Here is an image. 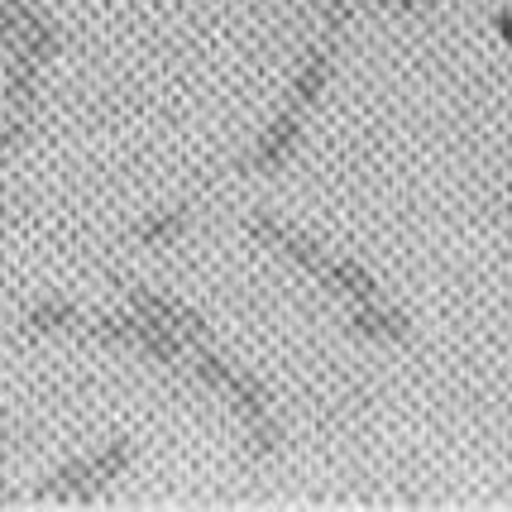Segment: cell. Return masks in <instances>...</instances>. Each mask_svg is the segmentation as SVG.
I'll return each mask as SVG.
<instances>
[{
	"label": "cell",
	"mask_w": 512,
	"mask_h": 512,
	"mask_svg": "<svg viewBox=\"0 0 512 512\" xmlns=\"http://www.w3.org/2000/svg\"><path fill=\"white\" fill-rule=\"evenodd\" d=\"M245 235L249 240H259V249H273V254H283L288 264L307 268V273H326V264H331V254L316 245V240H307L302 230H292V225L273 221V216H249L245 221Z\"/></svg>",
	"instance_id": "cell-1"
},
{
	"label": "cell",
	"mask_w": 512,
	"mask_h": 512,
	"mask_svg": "<svg viewBox=\"0 0 512 512\" xmlns=\"http://www.w3.org/2000/svg\"><path fill=\"white\" fill-rule=\"evenodd\" d=\"M321 283H326V288H335V292H345V297H355V302H374V278H369V273H364V268L359 264H345V259H340V264H326V273H321Z\"/></svg>",
	"instance_id": "cell-9"
},
{
	"label": "cell",
	"mask_w": 512,
	"mask_h": 512,
	"mask_svg": "<svg viewBox=\"0 0 512 512\" xmlns=\"http://www.w3.org/2000/svg\"><path fill=\"white\" fill-rule=\"evenodd\" d=\"M10 53H29L34 63H44V67L63 53V34H58V24H53V15H48L44 5L20 10V39L10 44Z\"/></svg>",
	"instance_id": "cell-4"
},
{
	"label": "cell",
	"mask_w": 512,
	"mask_h": 512,
	"mask_svg": "<svg viewBox=\"0 0 512 512\" xmlns=\"http://www.w3.org/2000/svg\"><path fill=\"white\" fill-rule=\"evenodd\" d=\"M393 5H407V10H417V5H431V0H393Z\"/></svg>",
	"instance_id": "cell-19"
},
{
	"label": "cell",
	"mask_w": 512,
	"mask_h": 512,
	"mask_svg": "<svg viewBox=\"0 0 512 512\" xmlns=\"http://www.w3.org/2000/svg\"><path fill=\"white\" fill-rule=\"evenodd\" d=\"M130 465H134V441H125V436H120V441H106V446L91 455V469H96V489H106V484H111V479H120V474H125Z\"/></svg>",
	"instance_id": "cell-13"
},
{
	"label": "cell",
	"mask_w": 512,
	"mask_h": 512,
	"mask_svg": "<svg viewBox=\"0 0 512 512\" xmlns=\"http://www.w3.org/2000/svg\"><path fill=\"white\" fill-rule=\"evenodd\" d=\"M15 39H20V15H15V10H10V5L0 0V44L10 48Z\"/></svg>",
	"instance_id": "cell-17"
},
{
	"label": "cell",
	"mask_w": 512,
	"mask_h": 512,
	"mask_svg": "<svg viewBox=\"0 0 512 512\" xmlns=\"http://www.w3.org/2000/svg\"><path fill=\"white\" fill-rule=\"evenodd\" d=\"M297 139H302V111L288 106V111H278L268 120V130L259 134V144L240 158V173H273V168H283L288 154L297 149Z\"/></svg>",
	"instance_id": "cell-2"
},
{
	"label": "cell",
	"mask_w": 512,
	"mask_h": 512,
	"mask_svg": "<svg viewBox=\"0 0 512 512\" xmlns=\"http://www.w3.org/2000/svg\"><path fill=\"white\" fill-rule=\"evenodd\" d=\"M39 72H44V63H34L29 53H10L0 106L5 111H39Z\"/></svg>",
	"instance_id": "cell-5"
},
{
	"label": "cell",
	"mask_w": 512,
	"mask_h": 512,
	"mask_svg": "<svg viewBox=\"0 0 512 512\" xmlns=\"http://www.w3.org/2000/svg\"><path fill=\"white\" fill-rule=\"evenodd\" d=\"M225 402L240 412V417H264L268 412V393L259 388V379L254 374H245V369H235V379H230V388H225Z\"/></svg>",
	"instance_id": "cell-12"
},
{
	"label": "cell",
	"mask_w": 512,
	"mask_h": 512,
	"mask_svg": "<svg viewBox=\"0 0 512 512\" xmlns=\"http://www.w3.org/2000/svg\"><path fill=\"white\" fill-rule=\"evenodd\" d=\"M187 225H192V216H187V206H178V211H163V216L139 221L134 225V240L139 245H173L178 235H187Z\"/></svg>",
	"instance_id": "cell-11"
},
{
	"label": "cell",
	"mask_w": 512,
	"mask_h": 512,
	"mask_svg": "<svg viewBox=\"0 0 512 512\" xmlns=\"http://www.w3.org/2000/svg\"><path fill=\"white\" fill-rule=\"evenodd\" d=\"M82 321L87 316L77 312L72 302H34L20 316V331L24 335H82Z\"/></svg>",
	"instance_id": "cell-6"
},
{
	"label": "cell",
	"mask_w": 512,
	"mask_h": 512,
	"mask_svg": "<svg viewBox=\"0 0 512 512\" xmlns=\"http://www.w3.org/2000/svg\"><path fill=\"white\" fill-rule=\"evenodd\" d=\"M187 369H192V379H197L201 388H211V393H221V398H225V388H230V379H235V364L221 355H211V350H201L197 359H187Z\"/></svg>",
	"instance_id": "cell-14"
},
{
	"label": "cell",
	"mask_w": 512,
	"mask_h": 512,
	"mask_svg": "<svg viewBox=\"0 0 512 512\" xmlns=\"http://www.w3.org/2000/svg\"><path fill=\"white\" fill-rule=\"evenodd\" d=\"M355 331L374 335V340H402V335H407V321H402L398 312L379 307V302H359L355 307Z\"/></svg>",
	"instance_id": "cell-10"
},
{
	"label": "cell",
	"mask_w": 512,
	"mask_h": 512,
	"mask_svg": "<svg viewBox=\"0 0 512 512\" xmlns=\"http://www.w3.org/2000/svg\"><path fill=\"white\" fill-rule=\"evenodd\" d=\"M326 77H331V39H326V44H316L312 53L302 58L297 82H292V106H297V111L316 106V101H321V87H326Z\"/></svg>",
	"instance_id": "cell-8"
},
{
	"label": "cell",
	"mask_w": 512,
	"mask_h": 512,
	"mask_svg": "<svg viewBox=\"0 0 512 512\" xmlns=\"http://www.w3.org/2000/svg\"><path fill=\"white\" fill-rule=\"evenodd\" d=\"M39 498H82V503H87V498H96V469H91V455H82V460H67L63 469H58V474H48L44 484H39Z\"/></svg>",
	"instance_id": "cell-7"
},
{
	"label": "cell",
	"mask_w": 512,
	"mask_h": 512,
	"mask_svg": "<svg viewBox=\"0 0 512 512\" xmlns=\"http://www.w3.org/2000/svg\"><path fill=\"white\" fill-rule=\"evenodd\" d=\"M245 431H249V455H254V460H268V455H278V446H283V431L273 422V412L249 417Z\"/></svg>",
	"instance_id": "cell-16"
},
{
	"label": "cell",
	"mask_w": 512,
	"mask_h": 512,
	"mask_svg": "<svg viewBox=\"0 0 512 512\" xmlns=\"http://www.w3.org/2000/svg\"><path fill=\"white\" fill-rule=\"evenodd\" d=\"M34 115L39 111H5L0 106V154H15L29 144V134H34Z\"/></svg>",
	"instance_id": "cell-15"
},
{
	"label": "cell",
	"mask_w": 512,
	"mask_h": 512,
	"mask_svg": "<svg viewBox=\"0 0 512 512\" xmlns=\"http://www.w3.org/2000/svg\"><path fill=\"white\" fill-rule=\"evenodd\" d=\"M125 297H130L134 312H149V316H158L163 326H173V331H178L187 345H206V340H211V326H206V316L192 312V307H182V302H168V297H158V292H149V288H125Z\"/></svg>",
	"instance_id": "cell-3"
},
{
	"label": "cell",
	"mask_w": 512,
	"mask_h": 512,
	"mask_svg": "<svg viewBox=\"0 0 512 512\" xmlns=\"http://www.w3.org/2000/svg\"><path fill=\"white\" fill-rule=\"evenodd\" d=\"M5 5H10V10H15V15H20V10H34V5H39V0H5Z\"/></svg>",
	"instance_id": "cell-18"
}]
</instances>
